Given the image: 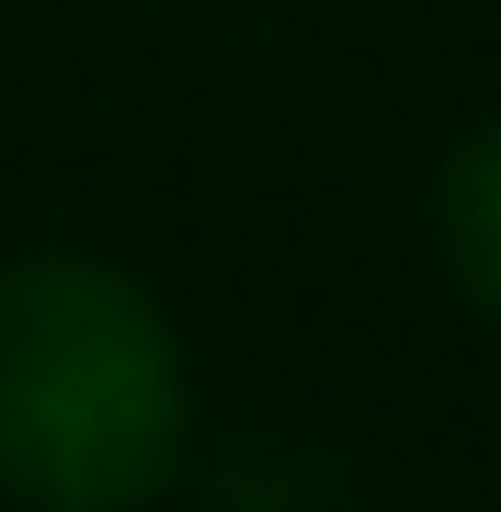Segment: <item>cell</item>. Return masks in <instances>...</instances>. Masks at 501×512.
I'll list each match as a JSON object with an SVG mask.
<instances>
[{
  "label": "cell",
  "instance_id": "cell-2",
  "mask_svg": "<svg viewBox=\"0 0 501 512\" xmlns=\"http://www.w3.org/2000/svg\"><path fill=\"white\" fill-rule=\"evenodd\" d=\"M433 262H445L456 308L501 342V114H479V126H456V148L433 160Z\"/></svg>",
  "mask_w": 501,
  "mask_h": 512
},
{
  "label": "cell",
  "instance_id": "cell-1",
  "mask_svg": "<svg viewBox=\"0 0 501 512\" xmlns=\"http://www.w3.org/2000/svg\"><path fill=\"white\" fill-rule=\"evenodd\" d=\"M194 467V353L149 274L103 251L0 262V501L160 512Z\"/></svg>",
  "mask_w": 501,
  "mask_h": 512
},
{
  "label": "cell",
  "instance_id": "cell-3",
  "mask_svg": "<svg viewBox=\"0 0 501 512\" xmlns=\"http://www.w3.org/2000/svg\"><path fill=\"white\" fill-rule=\"evenodd\" d=\"M205 512H342V478L319 456H297V444H251V456L217 467Z\"/></svg>",
  "mask_w": 501,
  "mask_h": 512
}]
</instances>
